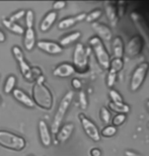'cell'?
<instances>
[{
  "label": "cell",
  "mask_w": 149,
  "mask_h": 156,
  "mask_svg": "<svg viewBox=\"0 0 149 156\" xmlns=\"http://www.w3.org/2000/svg\"><path fill=\"white\" fill-rule=\"evenodd\" d=\"M45 76H40L36 80L35 84L33 86V101L36 105L44 108V110L50 111L53 108L54 104V98L53 94L49 87L44 83Z\"/></svg>",
  "instance_id": "cell-1"
},
{
  "label": "cell",
  "mask_w": 149,
  "mask_h": 156,
  "mask_svg": "<svg viewBox=\"0 0 149 156\" xmlns=\"http://www.w3.org/2000/svg\"><path fill=\"white\" fill-rule=\"evenodd\" d=\"M73 96H74V92L72 90H69L68 92H66V94L63 96V98L61 99L60 104H59V107L57 108V111H56V114L51 125V132L53 134H55V135L60 130V126L64 120L65 115H66L71 102H72Z\"/></svg>",
  "instance_id": "cell-2"
},
{
  "label": "cell",
  "mask_w": 149,
  "mask_h": 156,
  "mask_svg": "<svg viewBox=\"0 0 149 156\" xmlns=\"http://www.w3.org/2000/svg\"><path fill=\"white\" fill-rule=\"evenodd\" d=\"M0 146L10 150L21 151L26 148L27 142L23 137L8 131L0 130Z\"/></svg>",
  "instance_id": "cell-3"
},
{
  "label": "cell",
  "mask_w": 149,
  "mask_h": 156,
  "mask_svg": "<svg viewBox=\"0 0 149 156\" xmlns=\"http://www.w3.org/2000/svg\"><path fill=\"white\" fill-rule=\"evenodd\" d=\"M89 45L92 48V51H94L99 65L101 67H104L105 69H108L110 68L111 58L102 41L98 39V37H92V38L89 39Z\"/></svg>",
  "instance_id": "cell-4"
},
{
  "label": "cell",
  "mask_w": 149,
  "mask_h": 156,
  "mask_svg": "<svg viewBox=\"0 0 149 156\" xmlns=\"http://www.w3.org/2000/svg\"><path fill=\"white\" fill-rule=\"evenodd\" d=\"M73 63L75 71L80 73L85 72L88 67V55L83 44H76L73 53Z\"/></svg>",
  "instance_id": "cell-5"
},
{
  "label": "cell",
  "mask_w": 149,
  "mask_h": 156,
  "mask_svg": "<svg viewBox=\"0 0 149 156\" xmlns=\"http://www.w3.org/2000/svg\"><path fill=\"white\" fill-rule=\"evenodd\" d=\"M149 70V64L147 62H143L134 70L132 74L131 82H130V89L132 91H137L140 87L143 85L145 78L147 76Z\"/></svg>",
  "instance_id": "cell-6"
},
{
  "label": "cell",
  "mask_w": 149,
  "mask_h": 156,
  "mask_svg": "<svg viewBox=\"0 0 149 156\" xmlns=\"http://www.w3.org/2000/svg\"><path fill=\"white\" fill-rule=\"evenodd\" d=\"M78 119L82 125V128H83V130H84L86 135H87L92 141L98 142L99 140H101V132H99L97 125H95L94 122H91L89 120L84 114H79Z\"/></svg>",
  "instance_id": "cell-7"
},
{
  "label": "cell",
  "mask_w": 149,
  "mask_h": 156,
  "mask_svg": "<svg viewBox=\"0 0 149 156\" xmlns=\"http://www.w3.org/2000/svg\"><path fill=\"white\" fill-rule=\"evenodd\" d=\"M144 46V39H142L141 36H134L133 38L129 41V43L127 44V47L125 48L124 53H126V55L130 58H134L142 52Z\"/></svg>",
  "instance_id": "cell-8"
},
{
  "label": "cell",
  "mask_w": 149,
  "mask_h": 156,
  "mask_svg": "<svg viewBox=\"0 0 149 156\" xmlns=\"http://www.w3.org/2000/svg\"><path fill=\"white\" fill-rule=\"evenodd\" d=\"M38 129H39V136H40V141H41L42 145L45 147H49L52 144V135H51V130L48 126V124L46 123V121L41 120L39 121L38 124Z\"/></svg>",
  "instance_id": "cell-9"
},
{
  "label": "cell",
  "mask_w": 149,
  "mask_h": 156,
  "mask_svg": "<svg viewBox=\"0 0 149 156\" xmlns=\"http://www.w3.org/2000/svg\"><path fill=\"white\" fill-rule=\"evenodd\" d=\"M37 47L49 55H59L63 52V48L59 45V43L51 41H39L37 43Z\"/></svg>",
  "instance_id": "cell-10"
},
{
  "label": "cell",
  "mask_w": 149,
  "mask_h": 156,
  "mask_svg": "<svg viewBox=\"0 0 149 156\" xmlns=\"http://www.w3.org/2000/svg\"><path fill=\"white\" fill-rule=\"evenodd\" d=\"M92 30L97 33V35L98 36V38L101 39V41H105V42H110L113 38V33H112L111 29L105 24L101 23H91Z\"/></svg>",
  "instance_id": "cell-11"
},
{
  "label": "cell",
  "mask_w": 149,
  "mask_h": 156,
  "mask_svg": "<svg viewBox=\"0 0 149 156\" xmlns=\"http://www.w3.org/2000/svg\"><path fill=\"white\" fill-rule=\"evenodd\" d=\"M117 3L114 1H107L105 2V14L108 16V20L110 21L112 27H117L118 21H119V15L117 10Z\"/></svg>",
  "instance_id": "cell-12"
},
{
  "label": "cell",
  "mask_w": 149,
  "mask_h": 156,
  "mask_svg": "<svg viewBox=\"0 0 149 156\" xmlns=\"http://www.w3.org/2000/svg\"><path fill=\"white\" fill-rule=\"evenodd\" d=\"M75 72L76 71L73 65H71L69 63H63L54 68V70H53V75L56 77L67 78V77H70L71 75H73Z\"/></svg>",
  "instance_id": "cell-13"
},
{
  "label": "cell",
  "mask_w": 149,
  "mask_h": 156,
  "mask_svg": "<svg viewBox=\"0 0 149 156\" xmlns=\"http://www.w3.org/2000/svg\"><path fill=\"white\" fill-rule=\"evenodd\" d=\"M12 95H13L15 101L20 102L21 105H26L27 108H35L36 105H35V102H34L33 98H30V96L21 89H18V88L14 89L13 91H12Z\"/></svg>",
  "instance_id": "cell-14"
},
{
  "label": "cell",
  "mask_w": 149,
  "mask_h": 156,
  "mask_svg": "<svg viewBox=\"0 0 149 156\" xmlns=\"http://www.w3.org/2000/svg\"><path fill=\"white\" fill-rule=\"evenodd\" d=\"M131 16H132V20H134V23H136V26H137V27L142 32V35L144 36V39L147 41V44L149 47V27H147V23H145L144 18H142L141 15L138 14L137 12H132Z\"/></svg>",
  "instance_id": "cell-15"
},
{
  "label": "cell",
  "mask_w": 149,
  "mask_h": 156,
  "mask_svg": "<svg viewBox=\"0 0 149 156\" xmlns=\"http://www.w3.org/2000/svg\"><path fill=\"white\" fill-rule=\"evenodd\" d=\"M37 45L36 33L34 29H27L23 34V47L27 51L30 52Z\"/></svg>",
  "instance_id": "cell-16"
},
{
  "label": "cell",
  "mask_w": 149,
  "mask_h": 156,
  "mask_svg": "<svg viewBox=\"0 0 149 156\" xmlns=\"http://www.w3.org/2000/svg\"><path fill=\"white\" fill-rule=\"evenodd\" d=\"M73 131H74V124L72 123L65 124L64 126L58 131V133L56 134V139L60 143L66 142L67 140L70 138V136L72 135Z\"/></svg>",
  "instance_id": "cell-17"
},
{
  "label": "cell",
  "mask_w": 149,
  "mask_h": 156,
  "mask_svg": "<svg viewBox=\"0 0 149 156\" xmlns=\"http://www.w3.org/2000/svg\"><path fill=\"white\" fill-rule=\"evenodd\" d=\"M56 20H57V12L54 10L50 11L49 13L46 14V16L43 18V20L40 23V30L42 33H47L54 24Z\"/></svg>",
  "instance_id": "cell-18"
},
{
  "label": "cell",
  "mask_w": 149,
  "mask_h": 156,
  "mask_svg": "<svg viewBox=\"0 0 149 156\" xmlns=\"http://www.w3.org/2000/svg\"><path fill=\"white\" fill-rule=\"evenodd\" d=\"M124 51H125V48H124V43L122 38L121 37H116L113 40V52L115 58L122 59Z\"/></svg>",
  "instance_id": "cell-19"
},
{
  "label": "cell",
  "mask_w": 149,
  "mask_h": 156,
  "mask_svg": "<svg viewBox=\"0 0 149 156\" xmlns=\"http://www.w3.org/2000/svg\"><path fill=\"white\" fill-rule=\"evenodd\" d=\"M80 37H81V33L73 32L69 34V35L63 37V38L60 40V42H59V45H60L62 48H63V47H67L71 45V44H73L74 42H76V41H78L80 39Z\"/></svg>",
  "instance_id": "cell-20"
},
{
  "label": "cell",
  "mask_w": 149,
  "mask_h": 156,
  "mask_svg": "<svg viewBox=\"0 0 149 156\" xmlns=\"http://www.w3.org/2000/svg\"><path fill=\"white\" fill-rule=\"evenodd\" d=\"M2 24L8 30H10V32H12L13 34H16V35H23L24 34V29L23 27L17 23H11V21H9L7 20V18H3Z\"/></svg>",
  "instance_id": "cell-21"
},
{
  "label": "cell",
  "mask_w": 149,
  "mask_h": 156,
  "mask_svg": "<svg viewBox=\"0 0 149 156\" xmlns=\"http://www.w3.org/2000/svg\"><path fill=\"white\" fill-rule=\"evenodd\" d=\"M18 67H20V73L23 77L26 79L27 82H34L32 77V71H30V66L27 64V62L24 60L20 63H18Z\"/></svg>",
  "instance_id": "cell-22"
},
{
  "label": "cell",
  "mask_w": 149,
  "mask_h": 156,
  "mask_svg": "<svg viewBox=\"0 0 149 156\" xmlns=\"http://www.w3.org/2000/svg\"><path fill=\"white\" fill-rule=\"evenodd\" d=\"M108 107L113 112H116L118 114H128L130 112V107L128 105L124 104V102H112L110 101Z\"/></svg>",
  "instance_id": "cell-23"
},
{
  "label": "cell",
  "mask_w": 149,
  "mask_h": 156,
  "mask_svg": "<svg viewBox=\"0 0 149 156\" xmlns=\"http://www.w3.org/2000/svg\"><path fill=\"white\" fill-rule=\"evenodd\" d=\"M15 84H16V77H15L14 75H9L7 78H6V81L4 83V87H3L4 93H6V94L12 93V91L14 90Z\"/></svg>",
  "instance_id": "cell-24"
},
{
  "label": "cell",
  "mask_w": 149,
  "mask_h": 156,
  "mask_svg": "<svg viewBox=\"0 0 149 156\" xmlns=\"http://www.w3.org/2000/svg\"><path fill=\"white\" fill-rule=\"evenodd\" d=\"M77 23H78V20H77L76 16L64 18V20H62L60 23H58V29L59 30H67L71 27L75 26Z\"/></svg>",
  "instance_id": "cell-25"
},
{
  "label": "cell",
  "mask_w": 149,
  "mask_h": 156,
  "mask_svg": "<svg viewBox=\"0 0 149 156\" xmlns=\"http://www.w3.org/2000/svg\"><path fill=\"white\" fill-rule=\"evenodd\" d=\"M117 127H115L114 125H108L105 126L104 129L101 130V136L105 137V138H110V137H113L117 134Z\"/></svg>",
  "instance_id": "cell-26"
},
{
  "label": "cell",
  "mask_w": 149,
  "mask_h": 156,
  "mask_svg": "<svg viewBox=\"0 0 149 156\" xmlns=\"http://www.w3.org/2000/svg\"><path fill=\"white\" fill-rule=\"evenodd\" d=\"M102 14V10L101 9H94L91 12H89L88 14H86L85 20L87 21L88 23H95V20H98L99 17L101 16Z\"/></svg>",
  "instance_id": "cell-27"
},
{
  "label": "cell",
  "mask_w": 149,
  "mask_h": 156,
  "mask_svg": "<svg viewBox=\"0 0 149 156\" xmlns=\"http://www.w3.org/2000/svg\"><path fill=\"white\" fill-rule=\"evenodd\" d=\"M124 67V61L123 59L119 58H114L110 63V69L115 71V72H120Z\"/></svg>",
  "instance_id": "cell-28"
},
{
  "label": "cell",
  "mask_w": 149,
  "mask_h": 156,
  "mask_svg": "<svg viewBox=\"0 0 149 156\" xmlns=\"http://www.w3.org/2000/svg\"><path fill=\"white\" fill-rule=\"evenodd\" d=\"M12 55L15 59V61L17 63H20V62L24 61V55H23V52L21 51V49L18 46H13L12 47Z\"/></svg>",
  "instance_id": "cell-29"
},
{
  "label": "cell",
  "mask_w": 149,
  "mask_h": 156,
  "mask_svg": "<svg viewBox=\"0 0 149 156\" xmlns=\"http://www.w3.org/2000/svg\"><path fill=\"white\" fill-rule=\"evenodd\" d=\"M26 26L27 29H34V23H35V16H34V11L29 9L26 11Z\"/></svg>",
  "instance_id": "cell-30"
},
{
  "label": "cell",
  "mask_w": 149,
  "mask_h": 156,
  "mask_svg": "<svg viewBox=\"0 0 149 156\" xmlns=\"http://www.w3.org/2000/svg\"><path fill=\"white\" fill-rule=\"evenodd\" d=\"M101 121L104 122L105 124H110L111 123L112 114L107 108L102 107L101 108Z\"/></svg>",
  "instance_id": "cell-31"
},
{
  "label": "cell",
  "mask_w": 149,
  "mask_h": 156,
  "mask_svg": "<svg viewBox=\"0 0 149 156\" xmlns=\"http://www.w3.org/2000/svg\"><path fill=\"white\" fill-rule=\"evenodd\" d=\"M24 14H26V11L23 10V9H20V10H18L16 12H14L13 14H11L10 16H9L7 20L9 21H11V23H17L18 20H20L21 18L24 16Z\"/></svg>",
  "instance_id": "cell-32"
},
{
  "label": "cell",
  "mask_w": 149,
  "mask_h": 156,
  "mask_svg": "<svg viewBox=\"0 0 149 156\" xmlns=\"http://www.w3.org/2000/svg\"><path fill=\"white\" fill-rule=\"evenodd\" d=\"M79 104H80V108L82 110H86L88 105V101H87V96H86V93L84 90H80L79 92Z\"/></svg>",
  "instance_id": "cell-33"
},
{
  "label": "cell",
  "mask_w": 149,
  "mask_h": 156,
  "mask_svg": "<svg viewBox=\"0 0 149 156\" xmlns=\"http://www.w3.org/2000/svg\"><path fill=\"white\" fill-rule=\"evenodd\" d=\"M116 80H117V72H115V71L111 70L108 71V78H107V83H108V86L110 87H113L115 85V83H116Z\"/></svg>",
  "instance_id": "cell-34"
},
{
  "label": "cell",
  "mask_w": 149,
  "mask_h": 156,
  "mask_svg": "<svg viewBox=\"0 0 149 156\" xmlns=\"http://www.w3.org/2000/svg\"><path fill=\"white\" fill-rule=\"evenodd\" d=\"M126 118H127V115H124V114H118L116 117L113 119V124L115 127L117 126H121L125 123L126 121Z\"/></svg>",
  "instance_id": "cell-35"
},
{
  "label": "cell",
  "mask_w": 149,
  "mask_h": 156,
  "mask_svg": "<svg viewBox=\"0 0 149 156\" xmlns=\"http://www.w3.org/2000/svg\"><path fill=\"white\" fill-rule=\"evenodd\" d=\"M110 98L112 99V102H123V98L122 95L120 94L119 92L116 91L114 89H111L110 90Z\"/></svg>",
  "instance_id": "cell-36"
},
{
  "label": "cell",
  "mask_w": 149,
  "mask_h": 156,
  "mask_svg": "<svg viewBox=\"0 0 149 156\" xmlns=\"http://www.w3.org/2000/svg\"><path fill=\"white\" fill-rule=\"evenodd\" d=\"M30 71H32V77H33V80L36 82V80L38 79L40 76L43 75L42 73V70L41 68L38 67V66H35V67H30Z\"/></svg>",
  "instance_id": "cell-37"
},
{
  "label": "cell",
  "mask_w": 149,
  "mask_h": 156,
  "mask_svg": "<svg viewBox=\"0 0 149 156\" xmlns=\"http://www.w3.org/2000/svg\"><path fill=\"white\" fill-rule=\"evenodd\" d=\"M118 4V7H117V10H118V15L119 16H123L125 14V10H126V2H123V1H120L117 3Z\"/></svg>",
  "instance_id": "cell-38"
},
{
  "label": "cell",
  "mask_w": 149,
  "mask_h": 156,
  "mask_svg": "<svg viewBox=\"0 0 149 156\" xmlns=\"http://www.w3.org/2000/svg\"><path fill=\"white\" fill-rule=\"evenodd\" d=\"M66 4L67 3L65 1H56L53 3V9H54V11L60 10V9H63L66 6Z\"/></svg>",
  "instance_id": "cell-39"
},
{
  "label": "cell",
  "mask_w": 149,
  "mask_h": 156,
  "mask_svg": "<svg viewBox=\"0 0 149 156\" xmlns=\"http://www.w3.org/2000/svg\"><path fill=\"white\" fill-rule=\"evenodd\" d=\"M71 85H72V87L74 89H80L82 86V84H81V81H80L79 79H77V78H73L72 81H71Z\"/></svg>",
  "instance_id": "cell-40"
},
{
  "label": "cell",
  "mask_w": 149,
  "mask_h": 156,
  "mask_svg": "<svg viewBox=\"0 0 149 156\" xmlns=\"http://www.w3.org/2000/svg\"><path fill=\"white\" fill-rule=\"evenodd\" d=\"M91 156H101V151L98 148H92L90 150Z\"/></svg>",
  "instance_id": "cell-41"
},
{
  "label": "cell",
  "mask_w": 149,
  "mask_h": 156,
  "mask_svg": "<svg viewBox=\"0 0 149 156\" xmlns=\"http://www.w3.org/2000/svg\"><path fill=\"white\" fill-rule=\"evenodd\" d=\"M6 40V36L5 34L2 32L1 30H0V43H4Z\"/></svg>",
  "instance_id": "cell-42"
},
{
  "label": "cell",
  "mask_w": 149,
  "mask_h": 156,
  "mask_svg": "<svg viewBox=\"0 0 149 156\" xmlns=\"http://www.w3.org/2000/svg\"><path fill=\"white\" fill-rule=\"evenodd\" d=\"M146 105H147V107H148V108H149V101H148L146 102Z\"/></svg>",
  "instance_id": "cell-43"
},
{
  "label": "cell",
  "mask_w": 149,
  "mask_h": 156,
  "mask_svg": "<svg viewBox=\"0 0 149 156\" xmlns=\"http://www.w3.org/2000/svg\"><path fill=\"white\" fill-rule=\"evenodd\" d=\"M0 102H1V98H0Z\"/></svg>",
  "instance_id": "cell-44"
},
{
  "label": "cell",
  "mask_w": 149,
  "mask_h": 156,
  "mask_svg": "<svg viewBox=\"0 0 149 156\" xmlns=\"http://www.w3.org/2000/svg\"><path fill=\"white\" fill-rule=\"evenodd\" d=\"M30 156H33V155H30Z\"/></svg>",
  "instance_id": "cell-45"
},
{
  "label": "cell",
  "mask_w": 149,
  "mask_h": 156,
  "mask_svg": "<svg viewBox=\"0 0 149 156\" xmlns=\"http://www.w3.org/2000/svg\"><path fill=\"white\" fill-rule=\"evenodd\" d=\"M148 127H149V125H148Z\"/></svg>",
  "instance_id": "cell-46"
}]
</instances>
